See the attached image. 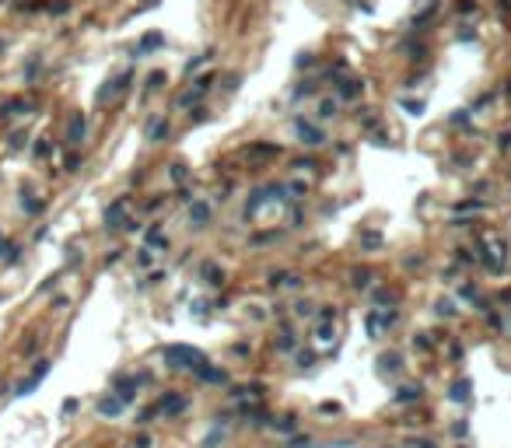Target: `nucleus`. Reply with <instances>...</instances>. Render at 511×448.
<instances>
[{
    "label": "nucleus",
    "mask_w": 511,
    "mask_h": 448,
    "mask_svg": "<svg viewBox=\"0 0 511 448\" xmlns=\"http://www.w3.org/2000/svg\"><path fill=\"white\" fill-rule=\"evenodd\" d=\"M165 364H168V368H182V371H196L200 364H207V361H203V354H200L196 347L172 343V347H165Z\"/></svg>",
    "instance_id": "1"
},
{
    "label": "nucleus",
    "mask_w": 511,
    "mask_h": 448,
    "mask_svg": "<svg viewBox=\"0 0 511 448\" xmlns=\"http://www.w3.org/2000/svg\"><path fill=\"white\" fill-rule=\"evenodd\" d=\"M483 263H487V270H504V263H508V245H504L501 235H487V238H483Z\"/></svg>",
    "instance_id": "2"
},
{
    "label": "nucleus",
    "mask_w": 511,
    "mask_h": 448,
    "mask_svg": "<svg viewBox=\"0 0 511 448\" xmlns=\"http://www.w3.org/2000/svg\"><path fill=\"white\" fill-rule=\"evenodd\" d=\"M294 133H298V140L308 144V147H322V144H326V133H322L319 126H312L308 119H301V116L294 119Z\"/></svg>",
    "instance_id": "3"
},
{
    "label": "nucleus",
    "mask_w": 511,
    "mask_h": 448,
    "mask_svg": "<svg viewBox=\"0 0 511 448\" xmlns=\"http://www.w3.org/2000/svg\"><path fill=\"white\" fill-rule=\"evenodd\" d=\"M46 375H49V361H39V364L32 368V375H28V378H21L18 385H14V396H32V392L39 389V382L46 378Z\"/></svg>",
    "instance_id": "4"
},
{
    "label": "nucleus",
    "mask_w": 511,
    "mask_h": 448,
    "mask_svg": "<svg viewBox=\"0 0 511 448\" xmlns=\"http://www.w3.org/2000/svg\"><path fill=\"white\" fill-rule=\"evenodd\" d=\"M84 133H88V123H84L81 112H74L70 123H67V144H74V147H77L81 140H84Z\"/></svg>",
    "instance_id": "5"
},
{
    "label": "nucleus",
    "mask_w": 511,
    "mask_h": 448,
    "mask_svg": "<svg viewBox=\"0 0 511 448\" xmlns=\"http://www.w3.org/2000/svg\"><path fill=\"white\" fill-rule=\"evenodd\" d=\"M140 382H144V378H123V382L116 385V396L123 399V406H126V403H133V396H137V385H140Z\"/></svg>",
    "instance_id": "6"
},
{
    "label": "nucleus",
    "mask_w": 511,
    "mask_h": 448,
    "mask_svg": "<svg viewBox=\"0 0 511 448\" xmlns=\"http://www.w3.org/2000/svg\"><path fill=\"white\" fill-rule=\"evenodd\" d=\"M126 84H130V74H123V77H112V81H109V84H105V88L99 91V102H109V98H112V95H119V91H123Z\"/></svg>",
    "instance_id": "7"
},
{
    "label": "nucleus",
    "mask_w": 511,
    "mask_h": 448,
    "mask_svg": "<svg viewBox=\"0 0 511 448\" xmlns=\"http://www.w3.org/2000/svg\"><path fill=\"white\" fill-rule=\"evenodd\" d=\"M99 413L102 417H119V413H123V399H119V396H102Z\"/></svg>",
    "instance_id": "8"
},
{
    "label": "nucleus",
    "mask_w": 511,
    "mask_h": 448,
    "mask_svg": "<svg viewBox=\"0 0 511 448\" xmlns=\"http://www.w3.org/2000/svg\"><path fill=\"white\" fill-rule=\"evenodd\" d=\"M361 91H364V88H361V81H354V77H343V81H340V88H336V95L347 98V102H354Z\"/></svg>",
    "instance_id": "9"
},
{
    "label": "nucleus",
    "mask_w": 511,
    "mask_h": 448,
    "mask_svg": "<svg viewBox=\"0 0 511 448\" xmlns=\"http://www.w3.org/2000/svg\"><path fill=\"white\" fill-rule=\"evenodd\" d=\"M179 410H186V399H182L179 392H168V396L158 403V413H179Z\"/></svg>",
    "instance_id": "10"
},
{
    "label": "nucleus",
    "mask_w": 511,
    "mask_h": 448,
    "mask_svg": "<svg viewBox=\"0 0 511 448\" xmlns=\"http://www.w3.org/2000/svg\"><path fill=\"white\" fill-rule=\"evenodd\" d=\"M396 319V312H385V315H368V333H371V336H378V333L385 329V326H389V322H392Z\"/></svg>",
    "instance_id": "11"
},
{
    "label": "nucleus",
    "mask_w": 511,
    "mask_h": 448,
    "mask_svg": "<svg viewBox=\"0 0 511 448\" xmlns=\"http://www.w3.org/2000/svg\"><path fill=\"white\" fill-rule=\"evenodd\" d=\"M126 214V200H116L109 210H105V228H119V217Z\"/></svg>",
    "instance_id": "12"
},
{
    "label": "nucleus",
    "mask_w": 511,
    "mask_h": 448,
    "mask_svg": "<svg viewBox=\"0 0 511 448\" xmlns=\"http://www.w3.org/2000/svg\"><path fill=\"white\" fill-rule=\"evenodd\" d=\"M392 399L396 403H417V399H420V385H399Z\"/></svg>",
    "instance_id": "13"
},
{
    "label": "nucleus",
    "mask_w": 511,
    "mask_h": 448,
    "mask_svg": "<svg viewBox=\"0 0 511 448\" xmlns=\"http://www.w3.org/2000/svg\"><path fill=\"white\" fill-rule=\"evenodd\" d=\"M469 389H473V385L466 382V378H462V382H455V385H452V399H455V403H469Z\"/></svg>",
    "instance_id": "14"
},
{
    "label": "nucleus",
    "mask_w": 511,
    "mask_h": 448,
    "mask_svg": "<svg viewBox=\"0 0 511 448\" xmlns=\"http://www.w3.org/2000/svg\"><path fill=\"white\" fill-rule=\"evenodd\" d=\"M315 116H319V119H333V116H336V98H322Z\"/></svg>",
    "instance_id": "15"
},
{
    "label": "nucleus",
    "mask_w": 511,
    "mask_h": 448,
    "mask_svg": "<svg viewBox=\"0 0 511 448\" xmlns=\"http://www.w3.org/2000/svg\"><path fill=\"white\" fill-rule=\"evenodd\" d=\"M189 217H193V224H203V221H210V207L207 203H193Z\"/></svg>",
    "instance_id": "16"
},
{
    "label": "nucleus",
    "mask_w": 511,
    "mask_h": 448,
    "mask_svg": "<svg viewBox=\"0 0 511 448\" xmlns=\"http://www.w3.org/2000/svg\"><path fill=\"white\" fill-rule=\"evenodd\" d=\"M196 375L203 378V382H214V385H217V382H224V371H217V368H203V364H200Z\"/></svg>",
    "instance_id": "17"
},
{
    "label": "nucleus",
    "mask_w": 511,
    "mask_h": 448,
    "mask_svg": "<svg viewBox=\"0 0 511 448\" xmlns=\"http://www.w3.org/2000/svg\"><path fill=\"white\" fill-rule=\"evenodd\" d=\"M158 46H161V35H144L140 46H137V56L140 53H151V49H158Z\"/></svg>",
    "instance_id": "18"
},
{
    "label": "nucleus",
    "mask_w": 511,
    "mask_h": 448,
    "mask_svg": "<svg viewBox=\"0 0 511 448\" xmlns=\"http://www.w3.org/2000/svg\"><path fill=\"white\" fill-rule=\"evenodd\" d=\"M21 210H25V214H39L42 203H39V200H32L28 193H21Z\"/></svg>",
    "instance_id": "19"
},
{
    "label": "nucleus",
    "mask_w": 511,
    "mask_h": 448,
    "mask_svg": "<svg viewBox=\"0 0 511 448\" xmlns=\"http://www.w3.org/2000/svg\"><path fill=\"white\" fill-rule=\"evenodd\" d=\"M378 364H382V375H389V371L399 364V354H382V357H378Z\"/></svg>",
    "instance_id": "20"
},
{
    "label": "nucleus",
    "mask_w": 511,
    "mask_h": 448,
    "mask_svg": "<svg viewBox=\"0 0 511 448\" xmlns=\"http://www.w3.org/2000/svg\"><path fill=\"white\" fill-rule=\"evenodd\" d=\"M147 245H154V249H165V235L158 231V228H154V231H147Z\"/></svg>",
    "instance_id": "21"
},
{
    "label": "nucleus",
    "mask_w": 511,
    "mask_h": 448,
    "mask_svg": "<svg viewBox=\"0 0 511 448\" xmlns=\"http://www.w3.org/2000/svg\"><path fill=\"white\" fill-rule=\"evenodd\" d=\"M203 277H210L207 284H221V270H217L214 263H207V266H203Z\"/></svg>",
    "instance_id": "22"
},
{
    "label": "nucleus",
    "mask_w": 511,
    "mask_h": 448,
    "mask_svg": "<svg viewBox=\"0 0 511 448\" xmlns=\"http://www.w3.org/2000/svg\"><path fill=\"white\" fill-rule=\"evenodd\" d=\"M438 315H441V319L455 315V308H452V301H448V298H441V301H438Z\"/></svg>",
    "instance_id": "23"
},
{
    "label": "nucleus",
    "mask_w": 511,
    "mask_h": 448,
    "mask_svg": "<svg viewBox=\"0 0 511 448\" xmlns=\"http://www.w3.org/2000/svg\"><path fill=\"white\" fill-rule=\"evenodd\" d=\"M368 277H371V270H364V266L354 270V287H364V284H368Z\"/></svg>",
    "instance_id": "24"
},
{
    "label": "nucleus",
    "mask_w": 511,
    "mask_h": 448,
    "mask_svg": "<svg viewBox=\"0 0 511 448\" xmlns=\"http://www.w3.org/2000/svg\"><path fill=\"white\" fill-rule=\"evenodd\" d=\"M168 133V126H165V123H161V119H158L154 126H151V140H161V137Z\"/></svg>",
    "instance_id": "25"
},
{
    "label": "nucleus",
    "mask_w": 511,
    "mask_h": 448,
    "mask_svg": "<svg viewBox=\"0 0 511 448\" xmlns=\"http://www.w3.org/2000/svg\"><path fill=\"white\" fill-rule=\"evenodd\" d=\"M49 11H53V14H67L70 4H67V0H56V4H49Z\"/></svg>",
    "instance_id": "26"
},
{
    "label": "nucleus",
    "mask_w": 511,
    "mask_h": 448,
    "mask_svg": "<svg viewBox=\"0 0 511 448\" xmlns=\"http://www.w3.org/2000/svg\"><path fill=\"white\" fill-rule=\"evenodd\" d=\"M154 417H158V406H151V410H144V413H140V420H137V424H151Z\"/></svg>",
    "instance_id": "27"
},
{
    "label": "nucleus",
    "mask_w": 511,
    "mask_h": 448,
    "mask_svg": "<svg viewBox=\"0 0 511 448\" xmlns=\"http://www.w3.org/2000/svg\"><path fill=\"white\" fill-rule=\"evenodd\" d=\"M172 179H175V182L179 179H186V165H172Z\"/></svg>",
    "instance_id": "28"
},
{
    "label": "nucleus",
    "mask_w": 511,
    "mask_h": 448,
    "mask_svg": "<svg viewBox=\"0 0 511 448\" xmlns=\"http://www.w3.org/2000/svg\"><path fill=\"white\" fill-rule=\"evenodd\" d=\"M403 105H406V109H410L413 116H420V109H424V102H403Z\"/></svg>",
    "instance_id": "29"
},
{
    "label": "nucleus",
    "mask_w": 511,
    "mask_h": 448,
    "mask_svg": "<svg viewBox=\"0 0 511 448\" xmlns=\"http://www.w3.org/2000/svg\"><path fill=\"white\" fill-rule=\"evenodd\" d=\"M77 165H81V158H77V154L67 158V172H77Z\"/></svg>",
    "instance_id": "30"
},
{
    "label": "nucleus",
    "mask_w": 511,
    "mask_h": 448,
    "mask_svg": "<svg viewBox=\"0 0 511 448\" xmlns=\"http://www.w3.org/2000/svg\"><path fill=\"white\" fill-rule=\"evenodd\" d=\"M35 154H39V158L49 154V144H46V140H39V144H35Z\"/></svg>",
    "instance_id": "31"
},
{
    "label": "nucleus",
    "mask_w": 511,
    "mask_h": 448,
    "mask_svg": "<svg viewBox=\"0 0 511 448\" xmlns=\"http://www.w3.org/2000/svg\"><path fill=\"white\" fill-rule=\"evenodd\" d=\"M452 123H459V126H466V123H469V116H466V112H455V116H452Z\"/></svg>",
    "instance_id": "32"
},
{
    "label": "nucleus",
    "mask_w": 511,
    "mask_h": 448,
    "mask_svg": "<svg viewBox=\"0 0 511 448\" xmlns=\"http://www.w3.org/2000/svg\"><path fill=\"white\" fill-rule=\"evenodd\" d=\"M161 81H165V74H151V81H147V84H151V88H161Z\"/></svg>",
    "instance_id": "33"
},
{
    "label": "nucleus",
    "mask_w": 511,
    "mask_h": 448,
    "mask_svg": "<svg viewBox=\"0 0 511 448\" xmlns=\"http://www.w3.org/2000/svg\"><path fill=\"white\" fill-rule=\"evenodd\" d=\"M459 11H466V14H469V11H476V4H473V0H462V4H459Z\"/></svg>",
    "instance_id": "34"
},
{
    "label": "nucleus",
    "mask_w": 511,
    "mask_h": 448,
    "mask_svg": "<svg viewBox=\"0 0 511 448\" xmlns=\"http://www.w3.org/2000/svg\"><path fill=\"white\" fill-rule=\"evenodd\" d=\"M501 147H511V133H501Z\"/></svg>",
    "instance_id": "35"
},
{
    "label": "nucleus",
    "mask_w": 511,
    "mask_h": 448,
    "mask_svg": "<svg viewBox=\"0 0 511 448\" xmlns=\"http://www.w3.org/2000/svg\"><path fill=\"white\" fill-rule=\"evenodd\" d=\"M287 448H308V441H305V438H298L294 445H287Z\"/></svg>",
    "instance_id": "36"
},
{
    "label": "nucleus",
    "mask_w": 511,
    "mask_h": 448,
    "mask_svg": "<svg viewBox=\"0 0 511 448\" xmlns=\"http://www.w3.org/2000/svg\"><path fill=\"white\" fill-rule=\"evenodd\" d=\"M417 448H434V445L431 441H417Z\"/></svg>",
    "instance_id": "37"
},
{
    "label": "nucleus",
    "mask_w": 511,
    "mask_h": 448,
    "mask_svg": "<svg viewBox=\"0 0 511 448\" xmlns=\"http://www.w3.org/2000/svg\"><path fill=\"white\" fill-rule=\"evenodd\" d=\"M4 46H7V42H4V39H0V53H4Z\"/></svg>",
    "instance_id": "38"
},
{
    "label": "nucleus",
    "mask_w": 511,
    "mask_h": 448,
    "mask_svg": "<svg viewBox=\"0 0 511 448\" xmlns=\"http://www.w3.org/2000/svg\"><path fill=\"white\" fill-rule=\"evenodd\" d=\"M144 4H158V0H144Z\"/></svg>",
    "instance_id": "39"
}]
</instances>
